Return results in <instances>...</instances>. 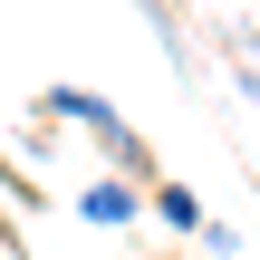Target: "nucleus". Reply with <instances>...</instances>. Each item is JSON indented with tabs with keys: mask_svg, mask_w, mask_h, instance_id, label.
I'll list each match as a JSON object with an SVG mask.
<instances>
[{
	"mask_svg": "<svg viewBox=\"0 0 260 260\" xmlns=\"http://www.w3.org/2000/svg\"><path fill=\"white\" fill-rule=\"evenodd\" d=\"M135 10L154 19V39H164V58H174V68H193V48H183V10H174V0H135Z\"/></svg>",
	"mask_w": 260,
	"mask_h": 260,
	"instance_id": "20e7f679",
	"label": "nucleus"
},
{
	"mask_svg": "<svg viewBox=\"0 0 260 260\" xmlns=\"http://www.w3.org/2000/svg\"><path fill=\"white\" fill-rule=\"evenodd\" d=\"M145 193H154V222H164V232H193V241H203V193H193V183H145Z\"/></svg>",
	"mask_w": 260,
	"mask_h": 260,
	"instance_id": "7ed1b4c3",
	"label": "nucleus"
},
{
	"mask_svg": "<svg viewBox=\"0 0 260 260\" xmlns=\"http://www.w3.org/2000/svg\"><path fill=\"white\" fill-rule=\"evenodd\" d=\"M77 212H87V222H96V232H125V222H135V212H145V193H135V183H125V174H106V183H87V193H77Z\"/></svg>",
	"mask_w": 260,
	"mask_h": 260,
	"instance_id": "f03ea898",
	"label": "nucleus"
},
{
	"mask_svg": "<svg viewBox=\"0 0 260 260\" xmlns=\"http://www.w3.org/2000/svg\"><path fill=\"white\" fill-rule=\"evenodd\" d=\"M39 106H48V125H87V135L106 145V164H116V174H125L135 193L154 183V154H145V135H135V125H125V116H116V106L96 96V87H48Z\"/></svg>",
	"mask_w": 260,
	"mask_h": 260,
	"instance_id": "f257e3e1",
	"label": "nucleus"
}]
</instances>
